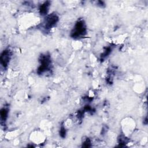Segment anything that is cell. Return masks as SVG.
I'll return each mask as SVG.
<instances>
[{"label":"cell","mask_w":148,"mask_h":148,"mask_svg":"<svg viewBox=\"0 0 148 148\" xmlns=\"http://www.w3.org/2000/svg\"><path fill=\"white\" fill-rule=\"evenodd\" d=\"M48 4L46 2L45 3L43 4L40 8V13L42 14H45L47 12V9H48Z\"/></svg>","instance_id":"obj_4"},{"label":"cell","mask_w":148,"mask_h":148,"mask_svg":"<svg viewBox=\"0 0 148 148\" xmlns=\"http://www.w3.org/2000/svg\"><path fill=\"white\" fill-rule=\"evenodd\" d=\"M58 21V17L56 15L51 14L49 16L46 20V27L50 28L54 26Z\"/></svg>","instance_id":"obj_2"},{"label":"cell","mask_w":148,"mask_h":148,"mask_svg":"<svg viewBox=\"0 0 148 148\" xmlns=\"http://www.w3.org/2000/svg\"><path fill=\"white\" fill-rule=\"evenodd\" d=\"M84 30H85V27L83 21H79L77 23H76L75 25V31L73 32V36L78 37L81 35H83L84 34Z\"/></svg>","instance_id":"obj_1"},{"label":"cell","mask_w":148,"mask_h":148,"mask_svg":"<svg viewBox=\"0 0 148 148\" xmlns=\"http://www.w3.org/2000/svg\"><path fill=\"white\" fill-rule=\"evenodd\" d=\"M9 52L8 50H5L3 52L1 57V64L5 67L7 65L9 60Z\"/></svg>","instance_id":"obj_3"},{"label":"cell","mask_w":148,"mask_h":148,"mask_svg":"<svg viewBox=\"0 0 148 148\" xmlns=\"http://www.w3.org/2000/svg\"><path fill=\"white\" fill-rule=\"evenodd\" d=\"M7 115H8V110L3 108L1 110V119L3 120H5L7 117Z\"/></svg>","instance_id":"obj_5"}]
</instances>
